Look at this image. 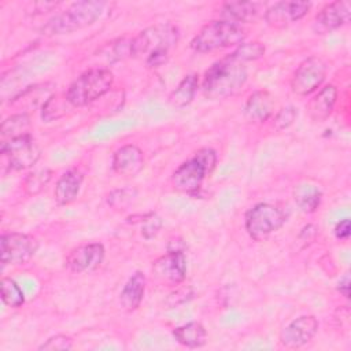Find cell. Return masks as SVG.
<instances>
[{"label": "cell", "instance_id": "cell-1", "mask_svg": "<svg viewBox=\"0 0 351 351\" xmlns=\"http://www.w3.org/2000/svg\"><path fill=\"white\" fill-rule=\"evenodd\" d=\"M178 29L171 23H156L140 32L129 44V55L144 60L149 67L162 66L169 51L178 43Z\"/></svg>", "mask_w": 351, "mask_h": 351}, {"label": "cell", "instance_id": "cell-2", "mask_svg": "<svg viewBox=\"0 0 351 351\" xmlns=\"http://www.w3.org/2000/svg\"><path fill=\"white\" fill-rule=\"evenodd\" d=\"M247 80L244 63L233 59L230 55L213 63L204 73L202 89L206 97L219 100L236 95Z\"/></svg>", "mask_w": 351, "mask_h": 351}, {"label": "cell", "instance_id": "cell-3", "mask_svg": "<svg viewBox=\"0 0 351 351\" xmlns=\"http://www.w3.org/2000/svg\"><path fill=\"white\" fill-rule=\"evenodd\" d=\"M245 33L239 23L230 21H211L206 23L192 38L191 48L199 53L240 45Z\"/></svg>", "mask_w": 351, "mask_h": 351}, {"label": "cell", "instance_id": "cell-4", "mask_svg": "<svg viewBox=\"0 0 351 351\" xmlns=\"http://www.w3.org/2000/svg\"><path fill=\"white\" fill-rule=\"evenodd\" d=\"M114 82V75L108 69H90L77 77L64 95L69 104L84 107L106 95Z\"/></svg>", "mask_w": 351, "mask_h": 351}, {"label": "cell", "instance_id": "cell-5", "mask_svg": "<svg viewBox=\"0 0 351 351\" xmlns=\"http://www.w3.org/2000/svg\"><path fill=\"white\" fill-rule=\"evenodd\" d=\"M217 154L211 148L199 149L193 158L181 163L171 176L173 186L184 193H195L200 189L204 178L214 170Z\"/></svg>", "mask_w": 351, "mask_h": 351}, {"label": "cell", "instance_id": "cell-6", "mask_svg": "<svg viewBox=\"0 0 351 351\" xmlns=\"http://www.w3.org/2000/svg\"><path fill=\"white\" fill-rule=\"evenodd\" d=\"M104 8L103 1H78L71 4L64 12L53 16L43 32L48 36L66 34L92 25Z\"/></svg>", "mask_w": 351, "mask_h": 351}, {"label": "cell", "instance_id": "cell-7", "mask_svg": "<svg viewBox=\"0 0 351 351\" xmlns=\"http://www.w3.org/2000/svg\"><path fill=\"white\" fill-rule=\"evenodd\" d=\"M287 214L270 203L255 204L245 215V230L254 240H262L282 228Z\"/></svg>", "mask_w": 351, "mask_h": 351}, {"label": "cell", "instance_id": "cell-8", "mask_svg": "<svg viewBox=\"0 0 351 351\" xmlns=\"http://www.w3.org/2000/svg\"><path fill=\"white\" fill-rule=\"evenodd\" d=\"M1 155L12 170H26L37 163L41 149L32 136L23 134L1 143Z\"/></svg>", "mask_w": 351, "mask_h": 351}, {"label": "cell", "instance_id": "cell-9", "mask_svg": "<svg viewBox=\"0 0 351 351\" xmlns=\"http://www.w3.org/2000/svg\"><path fill=\"white\" fill-rule=\"evenodd\" d=\"M326 63L318 56H310L295 70L291 88L299 96H307L315 92L326 77Z\"/></svg>", "mask_w": 351, "mask_h": 351}, {"label": "cell", "instance_id": "cell-10", "mask_svg": "<svg viewBox=\"0 0 351 351\" xmlns=\"http://www.w3.org/2000/svg\"><path fill=\"white\" fill-rule=\"evenodd\" d=\"M0 258L3 265H23L37 252L38 243L25 233H4L0 239Z\"/></svg>", "mask_w": 351, "mask_h": 351}, {"label": "cell", "instance_id": "cell-11", "mask_svg": "<svg viewBox=\"0 0 351 351\" xmlns=\"http://www.w3.org/2000/svg\"><path fill=\"white\" fill-rule=\"evenodd\" d=\"M152 273L163 282L177 285L186 276V256L181 250H170L152 262Z\"/></svg>", "mask_w": 351, "mask_h": 351}, {"label": "cell", "instance_id": "cell-12", "mask_svg": "<svg viewBox=\"0 0 351 351\" xmlns=\"http://www.w3.org/2000/svg\"><path fill=\"white\" fill-rule=\"evenodd\" d=\"M310 8V1H278L266 10L265 19L270 27L284 29L306 16Z\"/></svg>", "mask_w": 351, "mask_h": 351}, {"label": "cell", "instance_id": "cell-13", "mask_svg": "<svg viewBox=\"0 0 351 351\" xmlns=\"http://www.w3.org/2000/svg\"><path fill=\"white\" fill-rule=\"evenodd\" d=\"M318 330L314 315H302L291 321L280 333V343L287 348H299L311 341Z\"/></svg>", "mask_w": 351, "mask_h": 351}, {"label": "cell", "instance_id": "cell-14", "mask_svg": "<svg viewBox=\"0 0 351 351\" xmlns=\"http://www.w3.org/2000/svg\"><path fill=\"white\" fill-rule=\"evenodd\" d=\"M351 4L347 0L333 1L325 5L315 16L313 29L317 34H325L340 29L350 22Z\"/></svg>", "mask_w": 351, "mask_h": 351}, {"label": "cell", "instance_id": "cell-15", "mask_svg": "<svg viewBox=\"0 0 351 351\" xmlns=\"http://www.w3.org/2000/svg\"><path fill=\"white\" fill-rule=\"evenodd\" d=\"M104 247L100 243H88L71 250L66 258V266L74 273L95 270L104 259Z\"/></svg>", "mask_w": 351, "mask_h": 351}, {"label": "cell", "instance_id": "cell-16", "mask_svg": "<svg viewBox=\"0 0 351 351\" xmlns=\"http://www.w3.org/2000/svg\"><path fill=\"white\" fill-rule=\"evenodd\" d=\"M144 167L143 151L133 144L118 148L112 156V169L117 174L125 177L137 176Z\"/></svg>", "mask_w": 351, "mask_h": 351}, {"label": "cell", "instance_id": "cell-17", "mask_svg": "<svg viewBox=\"0 0 351 351\" xmlns=\"http://www.w3.org/2000/svg\"><path fill=\"white\" fill-rule=\"evenodd\" d=\"M274 112V99L267 90L254 92L244 107V117L250 122H265Z\"/></svg>", "mask_w": 351, "mask_h": 351}, {"label": "cell", "instance_id": "cell-18", "mask_svg": "<svg viewBox=\"0 0 351 351\" xmlns=\"http://www.w3.org/2000/svg\"><path fill=\"white\" fill-rule=\"evenodd\" d=\"M337 99V89L335 85L324 86L307 104L308 117L315 122H322L332 114Z\"/></svg>", "mask_w": 351, "mask_h": 351}, {"label": "cell", "instance_id": "cell-19", "mask_svg": "<svg viewBox=\"0 0 351 351\" xmlns=\"http://www.w3.org/2000/svg\"><path fill=\"white\" fill-rule=\"evenodd\" d=\"M82 181H84L82 173L75 169L62 174V177L58 180L55 186V192H53L55 200L62 206H66L74 202L80 193Z\"/></svg>", "mask_w": 351, "mask_h": 351}, {"label": "cell", "instance_id": "cell-20", "mask_svg": "<svg viewBox=\"0 0 351 351\" xmlns=\"http://www.w3.org/2000/svg\"><path fill=\"white\" fill-rule=\"evenodd\" d=\"M145 281L147 280L144 273L136 271L123 285V289L119 295V302L126 311H133L141 304L145 292Z\"/></svg>", "mask_w": 351, "mask_h": 351}, {"label": "cell", "instance_id": "cell-21", "mask_svg": "<svg viewBox=\"0 0 351 351\" xmlns=\"http://www.w3.org/2000/svg\"><path fill=\"white\" fill-rule=\"evenodd\" d=\"M263 4L256 1H232L226 3L222 7V15L226 21L239 23L254 21L262 11Z\"/></svg>", "mask_w": 351, "mask_h": 351}, {"label": "cell", "instance_id": "cell-22", "mask_svg": "<svg viewBox=\"0 0 351 351\" xmlns=\"http://www.w3.org/2000/svg\"><path fill=\"white\" fill-rule=\"evenodd\" d=\"M174 339L184 347L199 348L207 343V330L200 322H188L173 330Z\"/></svg>", "mask_w": 351, "mask_h": 351}, {"label": "cell", "instance_id": "cell-23", "mask_svg": "<svg viewBox=\"0 0 351 351\" xmlns=\"http://www.w3.org/2000/svg\"><path fill=\"white\" fill-rule=\"evenodd\" d=\"M293 200L303 213L311 214L319 207L322 192L311 182H300L293 188Z\"/></svg>", "mask_w": 351, "mask_h": 351}, {"label": "cell", "instance_id": "cell-24", "mask_svg": "<svg viewBox=\"0 0 351 351\" xmlns=\"http://www.w3.org/2000/svg\"><path fill=\"white\" fill-rule=\"evenodd\" d=\"M197 88H199V78H197V75L196 74L185 75L180 81L177 88L170 93V96H169L170 104L174 106V107H185V106H188L193 100Z\"/></svg>", "mask_w": 351, "mask_h": 351}, {"label": "cell", "instance_id": "cell-25", "mask_svg": "<svg viewBox=\"0 0 351 351\" xmlns=\"http://www.w3.org/2000/svg\"><path fill=\"white\" fill-rule=\"evenodd\" d=\"M30 126V118L25 112L14 114L3 121L1 123V137L3 141L27 134V129Z\"/></svg>", "mask_w": 351, "mask_h": 351}, {"label": "cell", "instance_id": "cell-26", "mask_svg": "<svg viewBox=\"0 0 351 351\" xmlns=\"http://www.w3.org/2000/svg\"><path fill=\"white\" fill-rule=\"evenodd\" d=\"M1 288V299L10 307H21L25 303V295L19 285L12 280L4 277L0 284Z\"/></svg>", "mask_w": 351, "mask_h": 351}, {"label": "cell", "instance_id": "cell-27", "mask_svg": "<svg viewBox=\"0 0 351 351\" xmlns=\"http://www.w3.org/2000/svg\"><path fill=\"white\" fill-rule=\"evenodd\" d=\"M265 53V45L259 41L254 43H241L237 48L230 53V56L241 63L256 60Z\"/></svg>", "mask_w": 351, "mask_h": 351}, {"label": "cell", "instance_id": "cell-28", "mask_svg": "<svg viewBox=\"0 0 351 351\" xmlns=\"http://www.w3.org/2000/svg\"><path fill=\"white\" fill-rule=\"evenodd\" d=\"M51 177H52V171L47 167L30 173L25 181V191L29 195H37L47 186Z\"/></svg>", "mask_w": 351, "mask_h": 351}, {"label": "cell", "instance_id": "cell-29", "mask_svg": "<svg viewBox=\"0 0 351 351\" xmlns=\"http://www.w3.org/2000/svg\"><path fill=\"white\" fill-rule=\"evenodd\" d=\"M298 118V108L293 106H288L281 108L273 118V128L276 130H284L289 128Z\"/></svg>", "mask_w": 351, "mask_h": 351}, {"label": "cell", "instance_id": "cell-30", "mask_svg": "<svg viewBox=\"0 0 351 351\" xmlns=\"http://www.w3.org/2000/svg\"><path fill=\"white\" fill-rule=\"evenodd\" d=\"M71 348H73V340L66 335L51 336L38 347V350H45V351H58V350L67 351Z\"/></svg>", "mask_w": 351, "mask_h": 351}, {"label": "cell", "instance_id": "cell-31", "mask_svg": "<svg viewBox=\"0 0 351 351\" xmlns=\"http://www.w3.org/2000/svg\"><path fill=\"white\" fill-rule=\"evenodd\" d=\"M134 195L136 191L133 189H117L108 196V204H111L115 208L123 210L132 203Z\"/></svg>", "mask_w": 351, "mask_h": 351}, {"label": "cell", "instance_id": "cell-32", "mask_svg": "<svg viewBox=\"0 0 351 351\" xmlns=\"http://www.w3.org/2000/svg\"><path fill=\"white\" fill-rule=\"evenodd\" d=\"M162 221L156 214H149L144 217V225H143V234L145 239H152L160 229Z\"/></svg>", "mask_w": 351, "mask_h": 351}, {"label": "cell", "instance_id": "cell-33", "mask_svg": "<svg viewBox=\"0 0 351 351\" xmlns=\"http://www.w3.org/2000/svg\"><path fill=\"white\" fill-rule=\"evenodd\" d=\"M350 230H351V226H350V219H343L340 221L336 228H335V236L339 239V240H347L350 237Z\"/></svg>", "mask_w": 351, "mask_h": 351}, {"label": "cell", "instance_id": "cell-34", "mask_svg": "<svg viewBox=\"0 0 351 351\" xmlns=\"http://www.w3.org/2000/svg\"><path fill=\"white\" fill-rule=\"evenodd\" d=\"M339 291L344 298H350V278H348V276H344V278L340 280Z\"/></svg>", "mask_w": 351, "mask_h": 351}]
</instances>
